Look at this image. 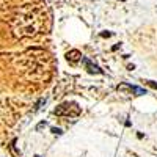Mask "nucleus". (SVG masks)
Masks as SVG:
<instances>
[{
  "instance_id": "f257e3e1",
  "label": "nucleus",
  "mask_w": 157,
  "mask_h": 157,
  "mask_svg": "<svg viewBox=\"0 0 157 157\" xmlns=\"http://www.w3.org/2000/svg\"><path fill=\"white\" fill-rule=\"evenodd\" d=\"M44 22H46L44 8L36 5H24L17 8L10 19L11 32L16 39L32 38L41 33L44 29Z\"/></svg>"
},
{
  "instance_id": "f03ea898",
  "label": "nucleus",
  "mask_w": 157,
  "mask_h": 157,
  "mask_svg": "<svg viewBox=\"0 0 157 157\" xmlns=\"http://www.w3.org/2000/svg\"><path fill=\"white\" fill-rule=\"evenodd\" d=\"M54 113L57 116H71V118H74V116H78L82 113V109L78 107V104H75V102H63L54 110Z\"/></svg>"
},
{
  "instance_id": "7ed1b4c3",
  "label": "nucleus",
  "mask_w": 157,
  "mask_h": 157,
  "mask_svg": "<svg viewBox=\"0 0 157 157\" xmlns=\"http://www.w3.org/2000/svg\"><path fill=\"white\" fill-rule=\"evenodd\" d=\"M116 90L120 91V93H123V94L137 93V96H141V94L146 93L145 90H141V88H138V86H132V85H129V83H120V85L116 86Z\"/></svg>"
},
{
  "instance_id": "20e7f679",
  "label": "nucleus",
  "mask_w": 157,
  "mask_h": 157,
  "mask_svg": "<svg viewBox=\"0 0 157 157\" xmlns=\"http://www.w3.org/2000/svg\"><path fill=\"white\" fill-rule=\"evenodd\" d=\"M66 58H68L69 63L75 64V63H78V61L82 60V54H80V52H78L77 49H72V50H69L68 54H66Z\"/></svg>"
},
{
  "instance_id": "39448f33",
  "label": "nucleus",
  "mask_w": 157,
  "mask_h": 157,
  "mask_svg": "<svg viewBox=\"0 0 157 157\" xmlns=\"http://www.w3.org/2000/svg\"><path fill=\"white\" fill-rule=\"evenodd\" d=\"M83 63H85V68H86L88 72H91V74H104V71L98 66V64H93L88 58H83Z\"/></svg>"
},
{
  "instance_id": "423d86ee",
  "label": "nucleus",
  "mask_w": 157,
  "mask_h": 157,
  "mask_svg": "<svg viewBox=\"0 0 157 157\" xmlns=\"http://www.w3.org/2000/svg\"><path fill=\"white\" fill-rule=\"evenodd\" d=\"M8 148H10V151L13 152V155H14V157H19V151L16 149V138L11 141V145H10Z\"/></svg>"
},
{
  "instance_id": "0eeeda50",
  "label": "nucleus",
  "mask_w": 157,
  "mask_h": 157,
  "mask_svg": "<svg viewBox=\"0 0 157 157\" xmlns=\"http://www.w3.org/2000/svg\"><path fill=\"white\" fill-rule=\"evenodd\" d=\"M11 3V0H0V10H5Z\"/></svg>"
},
{
  "instance_id": "6e6552de",
  "label": "nucleus",
  "mask_w": 157,
  "mask_h": 157,
  "mask_svg": "<svg viewBox=\"0 0 157 157\" xmlns=\"http://www.w3.org/2000/svg\"><path fill=\"white\" fill-rule=\"evenodd\" d=\"M146 85H149L151 88L157 90V82H152V80H146Z\"/></svg>"
},
{
  "instance_id": "1a4fd4ad",
  "label": "nucleus",
  "mask_w": 157,
  "mask_h": 157,
  "mask_svg": "<svg viewBox=\"0 0 157 157\" xmlns=\"http://www.w3.org/2000/svg\"><path fill=\"white\" fill-rule=\"evenodd\" d=\"M46 126H47V123H44V121H43V123H39V124L36 126V130H41V129H44Z\"/></svg>"
},
{
  "instance_id": "9d476101",
  "label": "nucleus",
  "mask_w": 157,
  "mask_h": 157,
  "mask_svg": "<svg viewBox=\"0 0 157 157\" xmlns=\"http://www.w3.org/2000/svg\"><path fill=\"white\" fill-rule=\"evenodd\" d=\"M112 35H113L112 32H102V33H101V36H102V38H110Z\"/></svg>"
},
{
  "instance_id": "9b49d317",
  "label": "nucleus",
  "mask_w": 157,
  "mask_h": 157,
  "mask_svg": "<svg viewBox=\"0 0 157 157\" xmlns=\"http://www.w3.org/2000/svg\"><path fill=\"white\" fill-rule=\"evenodd\" d=\"M52 132H54V134H57V135H60V134H61V129H57V127H52Z\"/></svg>"
},
{
  "instance_id": "f8f14e48",
  "label": "nucleus",
  "mask_w": 157,
  "mask_h": 157,
  "mask_svg": "<svg viewBox=\"0 0 157 157\" xmlns=\"http://www.w3.org/2000/svg\"><path fill=\"white\" fill-rule=\"evenodd\" d=\"M121 47V44H115L113 47H112V50H118V49H120Z\"/></svg>"
},
{
  "instance_id": "ddd939ff",
  "label": "nucleus",
  "mask_w": 157,
  "mask_h": 157,
  "mask_svg": "<svg viewBox=\"0 0 157 157\" xmlns=\"http://www.w3.org/2000/svg\"><path fill=\"white\" fill-rule=\"evenodd\" d=\"M35 157H39V155H35Z\"/></svg>"
}]
</instances>
